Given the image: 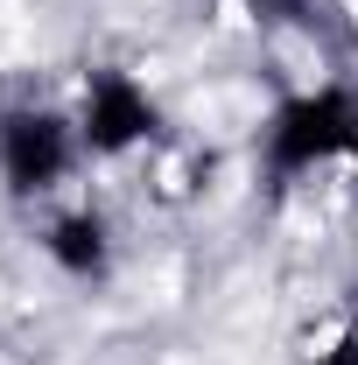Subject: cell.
<instances>
[{
	"label": "cell",
	"mask_w": 358,
	"mask_h": 365,
	"mask_svg": "<svg viewBox=\"0 0 358 365\" xmlns=\"http://www.w3.org/2000/svg\"><path fill=\"white\" fill-rule=\"evenodd\" d=\"M352 155H358V91L337 78L281 91L253 134V162L274 190H295L316 169H352Z\"/></svg>",
	"instance_id": "cell-1"
},
{
	"label": "cell",
	"mask_w": 358,
	"mask_h": 365,
	"mask_svg": "<svg viewBox=\"0 0 358 365\" xmlns=\"http://www.w3.org/2000/svg\"><path fill=\"white\" fill-rule=\"evenodd\" d=\"M78 162H85L78 113H63L49 98H7L0 106V190L14 204H49Z\"/></svg>",
	"instance_id": "cell-2"
},
{
	"label": "cell",
	"mask_w": 358,
	"mask_h": 365,
	"mask_svg": "<svg viewBox=\"0 0 358 365\" xmlns=\"http://www.w3.org/2000/svg\"><path fill=\"white\" fill-rule=\"evenodd\" d=\"M78 134H85L91 162H127L134 148L169 134V120H162V98L127 63H91L85 91H78Z\"/></svg>",
	"instance_id": "cell-3"
},
{
	"label": "cell",
	"mask_w": 358,
	"mask_h": 365,
	"mask_svg": "<svg viewBox=\"0 0 358 365\" xmlns=\"http://www.w3.org/2000/svg\"><path fill=\"white\" fill-rule=\"evenodd\" d=\"M43 260L63 274V281H78V288L113 281L120 246H113L106 211H91V204H63V211H49V218H43Z\"/></svg>",
	"instance_id": "cell-4"
},
{
	"label": "cell",
	"mask_w": 358,
	"mask_h": 365,
	"mask_svg": "<svg viewBox=\"0 0 358 365\" xmlns=\"http://www.w3.org/2000/svg\"><path fill=\"white\" fill-rule=\"evenodd\" d=\"M323 365H358V295H352V309H344V330H337V344L323 351Z\"/></svg>",
	"instance_id": "cell-5"
},
{
	"label": "cell",
	"mask_w": 358,
	"mask_h": 365,
	"mask_svg": "<svg viewBox=\"0 0 358 365\" xmlns=\"http://www.w3.org/2000/svg\"><path fill=\"white\" fill-rule=\"evenodd\" d=\"M253 14H267V21H302L310 14V0H246Z\"/></svg>",
	"instance_id": "cell-6"
}]
</instances>
